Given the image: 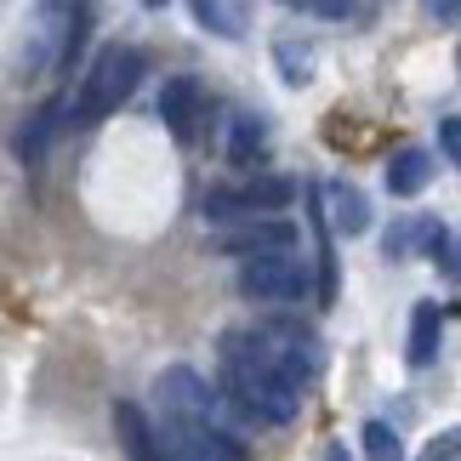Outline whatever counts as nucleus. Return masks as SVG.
Returning <instances> with one entry per match:
<instances>
[{
    "label": "nucleus",
    "instance_id": "nucleus-8",
    "mask_svg": "<svg viewBox=\"0 0 461 461\" xmlns=\"http://www.w3.org/2000/svg\"><path fill=\"white\" fill-rule=\"evenodd\" d=\"M200 109H205V92H200V80H194V75L166 80V92H159V120L171 126L176 143H188V137H194V126H200Z\"/></svg>",
    "mask_w": 461,
    "mask_h": 461
},
{
    "label": "nucleus",
    "instance_id": "nucleus-13",
    "mask_svg": "<svg viewBox=\"0 0 461 461\" xmlns=\"http://www.w3.org/2000/svg\"><path fill=\"white\" fill-rule=\"evenodd\" d=\"M262 143H268V126H262L257 114H240L234 137H228V159H234V166H251V159L262 154Z\"/></svg>",
    "mask_w": 461,
    "mask_h": 461
},
{
    "label": "nucleus",
    "instance_id": "nucleus-16",
    "mask_svg": "<svg viewBox=\"0 0 461 461\" xmlns=\"http://www.w3.org/2000/svg\"><path fill=\"white\" fill-rule=\"evenodd\" d=\"M58 103H51V109H41V114H34V126L23 131V159H41V149H46V137H51V126H58Z\"/></svg>",
    "mask_w": 461,
    "mask_h": 461
},
{
    "label": "nucleus",
    "instance_id": "nucleus-12",
    "mask_svg": "<svg viewBox=\"0 0 461 461\" xmlns=\"http://www.w3.org/2000/svg\"><path fill=\"white\" fill-rule=\"evenodd\" d=\"M438 336H445L438 303H416V313H411V365H416V370L438 359Z\"/></svg>",
    "mask_w": 461,
    "mask_h": 461
},
{
    "label": "nucleus",
    "instance_id": "nucleus-6",
    "mask_svg": "<svg viewBox=\"0 0 461 461\" xmlns=\"http://www.w3.org/2000/svg\"><path fill=\"white\" fill-rule=\"evenodd\" d=\"M257 342L279 359V370H285L291 382H313L319 376V342H313V330L303 325H285V319H274V325H257Z\"/></svg>",
    "mask_w": 461,
    "mask_h": 461
},
{
    "label": "nucleus",
    "instance_id": "nucleus-4",
    "mask_svg": "<svg viewBox=\"0 0 461 461\" xmlns=\"http://www.w3.org/2000/svg\"><path fill=\"white\" fill-rule=\"evenodd\" d=\"M296 200L291 176H251L240 188H211L205 194V217L211 222H234V217H257V211H285Z\"/></svg>",
    "mask_w": 461,
    "mask_h": 461
},
{
    "label": "nucleus",
    "instance_id": "nucleus-17",
    "mask_svg": "<svg viewBox=\"0 0 461 461\" xmlns=\"http://www.w3.org/2000/svg\"><path fill=\"white\" fill-rule=\"evenodd\" d=\"M188 6H194V17H200L205 29H217V34H234V17H228V12L217 6V0H188Z\"/></svg>",
    "mask_w": 461,
    "mask_h": 461
},
{
    "label": "nucleus",
    "instance_id": "nucleus-20",
    "mask_svg": "<svg viewBox=\"0 0 461 461\" xmlns=\"http://www.w3.org/2000/svg\"><path fill=\"white\" fill-rule=\"evenodd\" d=\"M438 143H445V154L461 166V114H450V120H438Z\"/></svg>",
    "mask_w": 461,
    "mask_h": 461
},
{
    "label": "nucleus",
    "instance_id": "nucleus-22",
    "mask_svg": "<svg viewBox=\"0 0 461 461\" xmlns=\"http://www.w3.org/2000/svg\"><path fill=\"white\" fill-rule=\"evenodd\" d=\"M428 12L438 23H461V0H428Z\"/></svg>",
    "mask_w": 461,
    "mask_h": 461
},
{
    "label": "nucleus",
    "instance_id": "nucleus-2",
    "mask_svg": "<svg viewBox=\"0 0 461 461\" xmlns=\"http://www.w3.org/2000/svg\"><path fill=\"white\" fill-rule=\"evenodd\" d=\"M137 80H143V51L137 46H103L92 68H86V80H80V97H75V120L80 126H97L103 114H114L120 103H126L137 92Z\"/></svg>",
    "mask_w": 461,
    "mask_h": 461
},
{
    "label": "nucleus",
    "instance_id": "nucleus-24",
    "mask_svg": "<svg viewBox=\"0 0 461 461\" xmlns=\"http://www.w3.org/2000/svg\"><path fill=\"white\" fill-rule=\"evenodd\" d=\"M143 6H166V0H143Z\"/></svg>",
    "mask_w": 461,
    "mask_h": 461
},
{
    "label": "nucleus",
    "instance_id": "nucleus-19",
    "mask_svg": "<svg viewBox=\"0 0 461 461\" xmlns=\"http://www.w3.org/2000/svg\"><path fill=\"white\" fill-rule=\"evenodd\" d=\"M421 461H461V428H450V433H438L428 450H421Z\"/></svg>",
    "mask_w": 461,
    "mask_h": 461
},
{
    "label": "nucleus",
    "instance_id": "nucleus-7",
    "mask_svg": "<svg viewBox=\"0 0 461 461\" xmlns=\"http://www.w3.org/2000/svg\"><path fill=\"white\" fill-rule=\"evenodd\" d=\"M217 251L228 257H262V251H296V222L285 217H268V222H245V228H228L217 234Z\"/></svg>",
    "mask_w": 461,
    "mask_h": 461
},
{
    "label": "nucleus",
    "instance_id": "nucleus-23",
    "mask_svg": "<svg viewBox=\"0 0 461 461\" xmlns=\"http://www.w3.org/2000/svg\"><path fill=\"white\" fill-rule=\"evenodd\" d=\"M325 461H348V445H330V456Z\"/></svg>",
    "mask_w": 461,
    "mask_h": 461
},
{
    "label": "nucleus",
    "instance_id": "nucleus-11",
    "mask_svg": "<svg viewBox=\"0 0 461 461\" xmlns=\"http://www.w3.org/2000/svg\"><path fill=\"white\" fill-rule=\"evenodd\" d=\"M433 183V154L428 149H404L393 154V166H387V194H399V200H411Z\"/></svg>",
    "mask_w": 461,
    "mask_h": 461
},
{
    "label": "nucleus",
    "instance_id": "nucleus-3",
    "mask_svg": "<svg viewBox=\"0 0 461 461\" xmlns=\"http://www.w3.org/2000/svg\"><path fill=\"white\" fill-rule=\"evenodd\" d=\"M234 285H240L245 303H296V296H308V262L291 257V251L245 257V268H240Z\"/></svg>",
    "mask_w": 461,
    "mask_h": 461
},
{
    "label": "nucleus",
    "instance_id": "nucleus-9",
    "mask_svg": "<svg viewBox=\"0 0 461 461\" xmlns=\"http://www.w3.org/2000/svg\"><path fill=\"white\" fill-rule=\"evenodd\" d=\"M114 433H120V445H126V456H131V461H159L154 421L137 411L131 399H120V404H114Z\"/></svg>",
    "mask_w": 461,
    "mask_h": 461
},
{
    "label": "nucleus",
    "instance_id": "nucleus-15",
    "mask_svg": "<svg viewBox=\"0 0 461 461\" xmlns=\"http://www.w3.org/2000/svg\"><path fill=\"white\" fill-rule=\"evenodd\" d=\"M421 245H428V257H433L445 274H456V240H450L445 222H421Z\"/></svg>",
    "mask_w": 461,
    "mask_h": 461
},
{
    "label": "nucleus",
    "instance_id": "nucleus-18",
    "mask_svg": "<svg viewBox=\"0 0 461 461\" xmlns=\"http://www.w3.org/2000/svg\"><path fill=\"white\" fill-rule=\"evenodd\" d=\"M279 63H285V80H291V86H308V80H313V75H308V68H313V63H308V51L279 46Z\"/></svg>",
    "mask_w": 461,
    "mask_h": 461
},
{
    "label": "nucleus",
    "instance_id": "nucleus-21",
    "mask_svg": "<svg viewBox=\"0 0 461 461\" xmlns=\"http://www.w3.org/2000/svg\"><path fill=\"white\" fill-rule=\"evenodd\" d=\"M291 6L319 12V17H348V12H353V0H291Z\"/></svg>",
    "mask_w": 461,
    "mask_h": 461
},
{
    "label": "nucleus",
    "instance_id": "nucleus-5",
    "mask_svg": "<svg viewBox=\"0 0 461 461\" xmlns=\"http://www.w3.org/2000/svg\"><path fill=\"white\" fill-rule=\"evenodd\" d=\"M154 399H159V416H183V421H211L217 416V393L200 370L188 365H171L166 376L154 382Z\"/></svg>",
    "mask_w": 461,
    "mask_h": 461
},
{
    "label": "nucleus",
    "instance_id": "nucleus-10",
    "mask_svg": "<svg viewBox=\"0 0 461 461\" xmlns=\"http://www.w3.org/2000/svg\"><path fill=\"white\" fill-rule=\"evenodd\" d=\"M325 200H330V228L336 234H348V240H359L365 228H370V200L353 183H330L325 188Z\"/></svg>",
    "mask_w": 461,
    "mask_h": 461
},
{
    "label": "nucleus",
    "instance_id": "nucleus-14",
    "mask_svg": "<svg viewBox=\"0 0 461 461\" xmlns=\"http://www.w3.org/2000/svg\"><path fill=\"white\" fill-rule=\"evenodd\" d=\"M365 461H404V450H399V433L387 428V421H365Z\"/></svg>",
    "mask_w": 461,
    "mask_h": 461
},
{
    "label": "nucleus",
    "instance_id": "nucleus-1",
    "mask_svg": "<svg viewBox=\"0 0 461 461\" xmlns=\"http://www.w3.org/2000/svg\"><path fill=\"white\" fill-rule=\"evenodd\" d=\"M222 393L251 421H268V428H285V421H296V411H303V382H291L285 370H279V359L257 342V330L251 336L234 330L222 342Z\"/></svg>",
    "mask_w": 461,
    "mask_h": 461
}]
</instances>
